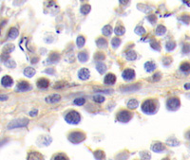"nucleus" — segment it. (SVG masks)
I'll return each instance as SVG.
<instances>
[{
	"mask_svg": "<svg viewBox=\"0 0 190 160\" xmlns=\"http://www.w3.org/2000/svg\"><path fill=\"white\" fill-rule=\"evenodd\" d=\"M38 60H39V59H38V57H35V58H33V61H31V63H36Z\"/></svg>",
	"mask_w": 190,
	"mask_h": 160,
	"instance_id": "obj_57",
	"label": "nucleus"
},
{
	"mask_svg": "<svg viewBox=\"0 0 190 160\" xmlns=\"http://www.w3.org/2000/svg\"><path fill=\"white\" fill-rule=\"evenodd\" d=\"M9 99V97L7 95H0V101H7Z\"/></svg>",
	"mask_w": 190,
	"mask_h": 160,
	"instance_id": "obj_55",
	"label": "nucleus"
},
{
	"mask_svg": "<svg viewBox=\"0 0 190 160\" xmlns=\"http://www.w3.org/2000/svg\"><path fill=\"white\" fill-rule=\"evenodd\" d=\"M10 59V54H7V53H2L1 56H0V61H1L2 63H5L6 61H8Z\"/></svg>",
	"mask_w": 190,
	"mask_h": 160,
	"instance_id": "obj_47",
	"label": "nucleus"
},
{
	"mask_svg": "<svg viewBox=\"0 0 190 160\" xmlns=\"http://www.w3.org/2000/svg\"><path fill=\"white\" fill-rule=\"evenodd\" d=\"M19 34V31L16 28H12L11 30L9 31V34H8V39L9 40H14L15 38H17Z\"/></svg>",
	"mask_w": 190,
	"mask_h": 160,
	"instance_id": "obj_18",
	"label": "nucleus"
},
{
	"mask_svg": "<svg viewBox=\"0 0 190 160\" xmlns=\"http://www.w3.org/2000/svg\"><path fill=\"white\" fill-rule=\"evenodd\" d=\"M60 59H61V56H60L59 53L57 52H52V54L50 55L49 59H48V61H49V63H58Z\"/></svg>",
	"mask_w": 190,
	"mask_h": 160,
	"instance_id": "obj_17",
	"label": "nucleus"
},
{
	"mask_svg": "<svg viewBox=\"0 0 190 160\" xmlns=\"http://www.w3.org/2000/svg\"><path fill=\"white\" fill-rule=\"evenodd\" d=\"M14 50V46L12 44H7L6 46H4V47H3V53H11L12 51Z\"/></svg>",
	"mask_w": 190,
	"mask_h": 160,
	"instance_id": "obj_31",
	"label": "nucleus"
},
{
	"mask_svg": "<svg viewBox=\"0 0 190 160\" xmlns=\"http://www.w3.org/2000/svg\"><path fill=\"white\" fill-rule=\"evenodd\" d=\"M28 160H44V156L38 152H30L28 155Z\"/></svg>",
	"mask_w": 190,
	"mask_h": 160,
	"instance_id": "obj_15",
	"label": "nucleus"
},
{
	"mask_svg": "<svg viewBox=\"0 0 190 160\" xmlns=\"http://www.w3.org/2000/svg\"><path fill=\"white\" fill-rule=\"evenodd\" d=\"M185 89H189V84H185Z\"/></svg>",
	"mask_w": 190,
	"mask_h": 160,
	"instance_id": "obj_58",
	"label": "nucleus"
},
{
	"mask_svg": "<svg viewBox=\"0 0 190 160\" xmlns=\"http://www.w3.org/2000/svg\"><path fill=\"white\" fill-rule=\"evenodd\" d=\"M166 144L169 146H172V147H176V146H179L180 145V142L177 140L176 137H169L168 139L166 140Z\"/></svg>",
	"mask_w": 190,
	"mask_h": 160,
	"instance_id": "obj_29",
	"label": "nucleus"
},
{
	"mask_svg": "<svg viewBox=\"0 0 190 160\" xmlns=\"http://www.w3.org/2000/svg\"><path fill=\"white\" fill-rule=\"evenodd\" d=\"M134 31H135L136 34L141 35V36H142V35H144V34L147 33V30H145V28L142 27V26H138V27H136L135 30H134Z\"/></svg>",
	"mask_w": 190,
	"mask_h": 160,
	"instance_id": "obj_35",
	"label": "nucleus"
},
{
	"mask_svg": "<svg viewBox=\"0 0 190 160\" xmlns=\"http://www.w3.org/2000/svg\"><path fill=\"white\" fill-rule=\"evenodd\" d=\"M78 59L81 63H86L88 60V54L87 52H80L78 53Z\"/></svg>",
	"mask_w": 190,
	"mask_h": 160,
	"instance_id": "obj_32",
	"label": "nucleus"
},
{
	"mask_svg": "<svg viewBox=\"0 0 190 160\" xmlns=\"http://www.w3.org/2000/svg\"><path fill=\"white\" fill-rule=\"evenodd\" d=\"M128 1H124V0H120V4H122V5H128Z\"/></svg>",
	"mask_w": 190,
	"mask_h": 160,
	"instance_id": "obj_56",
	"label": "nucleus"
},
{
	"mask_svg": "<svg viewBox=\"0 0 190 160\" xmlns=\"http://www.w3.org/2000/svg\"><path fill=\"white\" fill-rule=\"evenodd\" d=\"M126 32V28L125 27H123L122 25H117L115 28H114V33L118 36H121V35H124Z\"/></svg>",
	"mask_w": 190,
	"mask_h": 160,
	"instance_id": "obj_22",
	"label": "nucleus"
},
{
	"mask_svg": "<svg viewBox=\"0 0 190 160\" xmlns=\"http://www.w3.org/2000/svg\"><path fill=\"white\" fill-rule=\"evenodd\" d=\"M1 70H2V69H1V68H0V72H1Z\"/></svg>",
	"mask_w": 190,
	"mask_h": 160,
	"instance_id": "obj_60",
	"label": "nucleus"
},
{
	"mask_svg": "<svg viewBox=\"0 0 190 160\" xmlns=\"http://www.w3.org/2000/svg\"><path fill=\"white\" fill-rule=\"evenodd\" d=\"M158 106H159L158 101L150 99V100H147V101H145L144 102H142V111L147 115H153L157 112Z\"/></svg>",
	"mask_w": 190,
	"mask_h": 160,
	"instance_id": "obj_1",
	"label": "nucleus"
},
{
	"mask_svg": "<svg viewBox=\"0 0 190 160\" xmlns=\"http://www.w3.org/2000/svg\"><path fill=\"white\" fill-rule=\"evenodd\" d=\"M4 63H5V65L9 68H16V63H15L14 61L12 60V59H9L8 61H6Z\"/></svg>",
	"mask_w": 190,
	"mask_h": 160,
	"instance_id": "obj_39",
	"label": "nucleus"
},
{
	"mask_svg": "<svg viewBox=\"0 0 190 160\" xmlns=\"http://www.w3.org/2000/svg\"><path fill=\"white\" fill-rule=\"evenodd\" d=\"M166 28L163 25H159L157 27L156 30H155V33H156V35H158V36L166 34Z\"/></svg>",
	"mask_w": 190,
	"mask_h": 160,
	"instance_id": "obj_25",
	"label": "nucleus"
},
{
	"mask_svg": "<svg viewBox=\"0 0 190 160\" xmlns=\"http://www.w3.org/2000/svg\"><path fill=\"white\" fill-rule=\"evenodd\" d=\"M122 77L126 81H132L135 78V71L131 68H126L123 71Z\"/></svg>",
	"mask_w": 190,
	"mask_h": 160,
	"instance_id": "obj_8",
	"label": "nucleus"
},
{
	"mask_svg": "<svg viewBox=\"0 0 190 160\" xmlns=\"http://www.w3.org/2000/svg\"><path fill=\"white\" fill-rule=\"evenodd\" d=\"M151 150L155 153H162L166 150V147H164V145L162 142L157 141V142H154L151 145Z\"/></svg>",
	"mask_w": 190,
	"mask_h": 160,
	"instance_id": "obj_10",
	"label": "nucleus"
},
{
	"mask_svg": "<svg viewBox=\"0 0 190 160\" xmlns=\"http://www.w3.org/2000/svg\"><path fill=\"white\" fill-rule=\"evenodd\" d=\"M140 156L142 160H150L151 158V155L148 152H141Z\"/></svg>",
	"mask_w": 190,
	"mask_h": 160,
	"instance_id": "obj_43",
	"label": "nucleus"
},
{
	"mask_svg": "<svg viewBox=\"0 0 190 160\" xmlns=\"http://www.w3.org/2000/svg\"><path fill=\"white\" fill-rule=\"evenodd\" d=\"M65 120L69 124H78L81 120V116L77 111L71 110L66 114Z\"/></svg>",
	"mask_w": 190,
	"mask_h": 160,
	"instance_id": "obj_2",
	"label": "nucleus"
},
{
	"mask_svg": "<svg viewBox=\"0 0 190 160\" xmlns=\"http://www.w3.org/2000/svg\"><path fill=\"white\" fill-rule=\"evenodd\" d=\"M93 101L97 103H102V102L105 101V98L102 95H95L93 97Z\"/></svg>",
	"mask_w": 190,
	"mask_h": 160,
	"instance_id": "obj_46",
	"label": "nucleus"
},
{
	"mask_svg": "<svg viewBox=\"0 0 190 160\" xmlns=\"http://www.w3.org/2000/svg\"><path fill=\"white\" fill-rule=\"evenodd\" d=\"M31 84L26 81L19 82L17 84V86H16V91L17 92H26L28 90H31Z\"/></svg>",
	"mask_w": 190,
	"mask_h": 160,
	"instance_id": "obj_9",
	"label": "nucleus"
},
{
	"mask_svg": "<svg viewBox=\"0 0 190 160\" xmlns=\"http://www.w3.org/2000/svg\"><path fill=\"white\" fill-rule=\"evenodd\" d=\"M28 124H29L28 118L22 117V118H17V119H14V120L11 121V122L8 124L7 128L9 130H12V129H15V128L26 127Z\"/></svg>",
	"mask_w": 190,
	"mask_h": 160,
	"instance_id": "obj_4",
	"label": "nucleus"
},
{
	"mask_svg": "<svg viewBox=\"0 0 190 160\" xmlns=\"http://www.w3.org/2000/svg\"><path fill=\"white\" fill-rule=\"evenodd\" d=\"M138 106H139V102L135 99H131L128 102V107L129 109H136V108H138Z\"/></svg>",
	"mask_w": 190,
	"mask_h": 160,
	"instance_id": "obj_27",
	"label": "nucleus"
},
{
	"mask_svg": "<svg viewBox=\"0 0 190 160\" xmlns=\"http://www.w3.org/2000/svg\"><path fill=\"white\" fill-rule=\"evenodd\" d=\"M176 42L175 41H168L166 44V50L167 51H172V50H174L175 49V47H176Z\"/></svg>",
	"mask_w": 190,
	"mask_h": 160,
	"instance_id": "obj_30",
	"label": "nucleus"
},
{
	"mask_svg": "<svg viewBox=\"0 0 190 160\" xmlns=\"http://www.w3.org/2000/svg\"><path fill=\"white\" fill-rule=\"evenodd\" d=\"M90 9H91L90 5L85 4V5H83V6H82V7L80 8V11H81L82 14H88V12L90 11Z\"/></svg>",
	"mask_w": 190,
	"mask_h": 160,
	"instance_id": "obj_34",
	"label": "nucleus"
},
{
	"mask_svg": "<svg viewBox=\"0 0 190 160\" xmlns=\"http://www.w3.org/2000/svg\"><path fill=\"white\" fill-rule=\"evenodd\" d=\"M105 58H106V56H105V54L102 52H97V53H95V55H94V60L97 61V62H101V61L105 60Z\"/></svg>",
	"mask_w": 190,
	"mask_h": 160,
	"instance_id": "obj_40",
	"label": "nucleus"
},
{
	"mask_svg": "<svg viewBox=\"0 0 190 160\" xmlns=\"http://www.w3.org/2000/svg\"><path fill=\"white\" fill-rule=\"evenodd\" d=\"M128 153L126 152H123V153H120L118 155H116V159L117 160H126L128 158Z\"/></svg>",
	"mask_w": 190,
	"mask_h": 160,
	"instance_id": "obj_38",
	"label": "nucleus"
},
{
	"mask_svg": "<svg viewBox=\"0 0 190 160\" xmlns=\"http://www.w3.org/2000/svg\"><path fill=\"white\" fill-rule=\"evenodd\" d=\"M116 82V76L113 74V73H109L105 77L104 82L107 85H113Z\"/></svg>",
	"mask_w": 190,
	"mask_h": 160,
	"instance_id": "obj_11",
	"label": "nucleus"
},
{
	"mask_svg": "<svg viewBox=\"0 0 190 160\" xmlns=\"http://www.w3.org/2000/svg\"><path fill=\"white\" fill-rule=\"evenodd\" d=\"M95 90L100 92V93H111V92H113L112 90H109V89H101V88H95Z\"/></svg>",
	"mask_w": 190,
	"mask_h": 160,
	"instance_id": "obj_51",
	"label": "nucleus"
},
{
	"mask_svg": "<svg viewBox=\"0 0 190 160\" xmlns=\"http://www.w3.org/2000/svg\"><path fill=\"white\" fill-rule=\"evenodd\" d=\"M183 53H189V46L188 45H185V47H183Z\"/></svg>",
	"mask_w": 190,
	"mask_h": 160,
	"instance_id": "obj_54",
	"label": "nucleus"
},
{
	"mask_svg": "<svg viewBox=\"0 0 190 160\" xmlns=\"http://www.w3.org/2000/svg\"><path fill=\"white\" fill-rule=\"evenodd\" d=\"M52 139L50 136H43L42 138V142H41V144H43V146H48L50 145V143H52Z\"/></svg>",
	"mask_w": 190,
	"mask_h": 160,
	"instance_id": "obj_42",
	"label": "nucleus"
},
{
	"mask_svg": "<svg viewBox=\"0 0 190 160\" xmlns=\"http://www.w3.org/2000/svg\"><path fill=\"white\" fill-rule=\"evenodd\" d=\"M162 160H169V158H164V159H162Z\"/></svg>",
	"mask_w": 190,
	"mask_h": 160,
	"instance_id": "obj_59",
	"label": "nucleus"
},
{
	"mask_svg": "<svg viewBox=\"0 0 190 160\" xmlns=\"http://www.w3.org/2000/svg\"><path fill=\"white\" fill-rule=\"evenodd\" d=\"M126 58L128 61H134L137 58V54L134 50H128L126 52Z\"/></svg>",
	"mask_w": 190,
	"mask_h": 160,
	"instance_id": "obj_24",
	"label": "nucleus"
},
{
	"mask_svg": "<svg viewBox=\"0 0 190 160\" xmlns=\"http://www.w3.org/2000/svg\"><path fill=\"white\" fill-rule=\"evenodd\" d=\"M112 31H113L112 27L110 25H106L102 30V32H103V34L105 35V36H109V35H111Z\"/></svg>",
	"mask_w": 190,
	"mask_h": 160,
	"instance_id": "obj_26",
	"label": "nucleus"
},
{
	"mask_svg": "<svg viewBox=\"0 0 190 160\" xmlns=\"http://www.w3.org/2000/svg\"><path fill=\"white\" fill-rule=\"evenodd\" d=\"M34 74H35V69H33V68H26L24 69V75L28 78H31L34 76Z\"/></svg>",
	"mask_w": 190,
	"mask_h": 160,
	"instance_id": "obj_28",
	"label": "nucleus"
},
{
	"mask_svg": "<svg viewBox=\"0 0 190 160\" xmlns=\"http://www.w3.org/2000/svg\"><path fill=\"white\" fill-rule=\"evenodd\" d=\"M121 43H122V41H121L120 38L114 37L113 39L111 40V46H112L113 49H117V47H118L120 45H121Z\"/></svg>",
	"mask_w": 190,
	"mask_h": 160,
	"instance_id": "obj_36",
	"label": "nucleus"
},
{
	"mask_svg": "<svg viewBox=\"0 0 190 160\" xmlns=\"http://www.w3.org/2000/svg\"><path fill=\"white\" fill-rule=\"evenodd\" d=\"M96 45L99 49H106L107 47V41L105 39V38L100 37L96 40Z\"/></svg>",
	"mask_w": 190,
	"mask_h": 160,
	"instance_id": "obj_20",
	"label": "nucleus"
},
{
	"mask_svg": "<svg viewBox=\"0 0 190 160\" xmlns=\"http://www.w3.org/2000/svg\"><path fill=\"white\" fill-rule=\"evenodd\" d=\"M60 100H61V96L59 94H52L46 97L45 101L48 103H55V102H58Z\"/></svg>",
	"mask_w": 190,
	"mask_h": 160,
	"instance_id": "obj_14",
	"label": "nucleus"
},
{
	"mask_svg": "<svg viewBox=\"0 0 190 160\" xmlns=\"http://www.w3.org/2000/svg\"><path fill=\"white\" fill-rule=\"evenodd\" d=\"M150 47H151L154 50H156V51H160V50H161V45H160V43L157 42V41H155V40L152 41V42H151Z\"/></svg>",
	"mask_w": 190,
	"mask_h": 160,
	"instance_id": "obj_41",
	"label": "nucleus"
},
{
	"mask_svg": "<svg viewBox=\"0 0 190 160\" xmlns=\"http://www.w3.org/2000/svg\"><path fill=\"white\" fill-rule=\"evenodd\" d=\"M161 78H162L161 72H157L156 74H154L153 77H152V81H153V82H158V81H160Z\"/></svg>",
	"mask_w": 190,
	"mask_h": 160,
	"instance_id": "obj_50",
	"label": "nucleus"
},
{
	"mask_svg": "<svg viewBox=\"0 0 190 160\" xmlns=\"http://www.w3.org/2000/svg\"><path fill=\"white\" fill-rule=\"evenodd\" d=\"M86 43V39L83 35H80V36H78L77 40H76V44H77V47L79 49H81V47H84V45Z\"/></svg>",
	"mask_w": 190,
	"mask_h": 160,
	"instance_id": "obj_33",
	"label": "nucleus"
},
{
	"mask_svg": "<svg viewBox=\"0 0 190 160\" xmlns=\"http://www.w3.org/2000/svg\"><path fill=\"white\" fill-rule=\"evenodd\" d=\"M36 85H37L38 88L44 89V88H47L48 86L50 85V82H49V80H47V79H45V78H41V79H39V80L37 81Z\"/></svg>",
	"mask_w": 190,
	"mask_h": 160,
	"instance_id": "obj_16",
	"label": "nucleus"
},
{
	"mask_svg": "<svg viewBox=\"0 0 190 160\" xmlns=\"http://www.w3.org/2000/svg\"><path fill=\"white\" fill-rule=\"evenodd\" d=\"M180 101L178 98H170L166 101V108L169 111H176L180 108Z\"/></svg>",
	"mask_w": 190,
	"mask_h": 160,
	"instance_id": "obj_6",
	"label": "nucleus"
},
{
	"mask_svg": "<svg viewBox=\"0 0 190 160\" xmlns=\"http://www.w3.org/2000/svg\"><path fill=\"white\" fill-rule=\"evenodd\" d=\"M171 62H172V59L170 58V57H164V58L163 59V65H169Z\"/></svg>",
	"mask_w": 190,
	"mask_h": 160,
	"instance_id": "obj_48",
	"label": "nucleus"
},
{
	"mask_svg": "<svg viewBox=\"0 0 190 160\" xmlns=\"http://www.w3.org/2000/svg\"><path fill=\"white\" fill-rule=\"evenodd\" d=\"M78 77L83 81H86V80H88L90 77V72L88 68H82L79 70L78 72Z\"/></svg>",
	"mask_w": 190,
	"mask_h": 160,
	"instance_id": "obj_12",
	"label": "nucleus"
},
{
	"mask_svg": "<svg viewBox=\"0 0 190 160\" xmlns=\"http://www.w3.org/2000/svg\"><path fill=\"white\" fill-rule=\"evenodd\" d=\"M93 155L96 160H105V158H106V153H105L103 150H96L94 152Z\"/></svg>",
	"mask_w": 190,
	"mask_h": 160,
	"instance_id": "obj_19",
	"label": "nucleus"
},
{
	"mask_svg": "<svg viewBox=\"0 0 190 160\" xmlns=\"http://www.w3.org/2000/svg\"><path fill=\"white\" fill-rule=\"evenodd\" d=\"M140 88H141V84H131V85L122 86V87H120V91L123 93H130V92L137 91Z\"/></svg>",
	"mask_w": 190,
	"mask_h": 160,
	"instance_id": "obj_7",
	"label": "nucleus"
},
{
	"mask_svg": "<svg viewBox=\"0 0 190 160\" xmlns=\"http://www.w3.org/2000/svg\"><path fill=\"white\" fill-rule=\"evenodd\" d=\"M52 160H69V157L65 153H57L52 157Z\"/></svg>",
	"mask_w": 190,
	"mask_h": 160,
	"instance_id": "obj_37",
	"label": "nucleus"
},
{
	"mask_svg": "<svg viewBox=\"0 0 190 160\" xmlns=\"http://www.w3.org/2000/svg\"><path fill=\"white\" fill-rule=\"evenodd\" d=\"M145 69L147 72L150 73L156 69V65H155L153 62H147L145 63Z\"/></svg>",
	"mask_w": 190,
	"mask_h": 160,
	"instance_id": "obj_21",
	"label": "nucleus"
},
{
	"mask_svg": "<svg viewBox=\"0 0 190 160\" xmlns=\"http://www.w3.org/2000/svg\"><path fill=\"white\" fill-rule=\"evenodd\" d=\"M1 84L4 86V87H7V88L11 87V86L14 84V80H12V77L6 75L1 79Z\"/></svg>",
	"mask_w": 190,
	"mask_h": 160,
	"instance_id": "obj_13",
	"label": "nucleus"
},
{
	"mask_svg": "<svg viewBox=\"0 0 190 160\" xmlns=\"http://www.w3.org/2000/svg\"><path fill=\"white\" fill-rule=\"evenodd\" d=\"M44 72L47 73V74H50V75H53V74L55 73L54 69H53V68H48V69H46Z\"/></svg>",
	"mask_w": 190,
	"mask_h": 160,
	"instance_id": "obj_52",
	"label": "nucleus"
},
{
	"mask_svg": "<svg viewBox=\"0 0 190 160\" xmlns=\"http://www.w3.org/2000/svg\"><path fill=\"white\" fill-rule=\"evenodd\" d=\"M147 18V20L150 22L151 25H154L155 23H156V21H157V18H156L155 15H148Z\"/></svg>",
	"mask_w": 190,
	"mask_h": 160,
	"instance_id": "obj_49",
	"label": "nucleus"
},
{
	"mask_svg": "<svg viewBox=\"0 0 190 160\" xmlns=\"http://www.w3.org/2000/svg\"><path fill=\"white\" fill-rule=\"evenodd\" d=\"M96 69L100 74H104L107 71V65L102 62H98L96 63Z\"/></svg>",
	"mask_w": 190,
	"mask_h": 160,
	"instance_id": "obj_23",
	"label": "nucleus"
},
{
	"mask_svg": "<svg viewBox=\"0 0 190 160\" xmlns=\"http://www.w3.org/2000/svg\"><path fill=\"white\" fill-rule=\"evenodd\" d=\"M189 68H190L189 63H182V65H180V71H183V72H188V71H189Z\"/></svg>",
	"mask_w": 190,
	"mask_h": 160,
	"instance_id": "obj_44",
	"label": "nucleus"
},
{
	"mask_svg": "<svg viewBox=\"0 0 190 160\" xmlns=\"http://www.w3.org/2000/svg\"><path fill=\"white\" fill-rule=\"evenodd\" d=\"M37 114H38V110H37V109H34V110H33V111L30 112V116H31V117H36Z\"/></svg>",
	"mask_w": 190,
	"mask_h": 160,
	"instance_id": "obj_53",
	"label": "nucleus"
},
{
	"mask_svg": "<svg viewBox=\"0 0 190 160\" xmlns=\"http://www.w3.org/2000/svg\"><path fill=\"white\" fill-rule=\"evenodd\" d=\"M132 117H133V114L131 113V112H129L128 110H122L117 114L116 119L118 120L119 122L128 123V121L131 120Z\"/></svg>",
	"mask_w": 190,
	"mask_h": 160,
	"instance_id": "obj_5",
	"label": "nucleus"
},
{
	"mask_svg": "<svg viewBox=\"0 0 190 160\" xmlns=\"http://www.w3.org/2000/svg\"><path fill=\"white\" fill-rule=\"evenodd\" d=\"M73 103L75 105H78V106H82V105H84L86 103V100L84 98H77L74 100Z\"/></svg>",
	"mask_w": 190,
	"mask_h": 160,
	"instance_id": "obj_45",
	"label": "nucleus"
},
{
	"mask_svg": "<svg viewBox=\"0 0 190 160\" xmlns=\"http://www.w3.org/2000/svg\"><path fill=\"white\" fill-rule=\"evenodd\" d=\"M68 139L72 144H79L86 139V134L83 132H71L68 136Z\"/></svg>",
	"mask_w": 190,
	"mask_h": 160,
	"instance_id": "obj_3",
	"label": "nucleus"
}]
</instances>
